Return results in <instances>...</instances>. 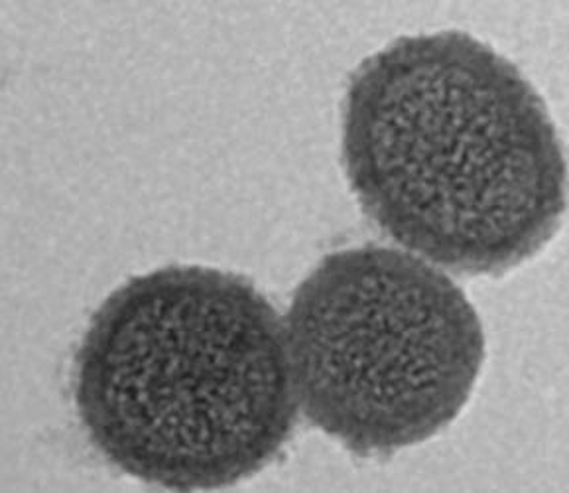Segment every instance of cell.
Segmentation results:
<instances>
[{
	"mask_svg": "<svg viewBox=\"0 0 569 493\" xmlns=\"http://www.w3.org/2000/svg\"><path fill=\"white\" fill-rule=\"evenodd\" d=\"M341 160L365 216L453 275H507L566 216V156L542 96L459 30L402 36L357 66Z\"/></svg>",
	"mask_w": 569,
	"mask_h": 493,
	"instance_id": "1",
	"label": "cell"
},
{
	"mask_svg": "<svg viewBox=\"0 0 569 493\" xmlns=\"http://www.w3.org/2000/svg\"><path fill=\"white\" fill-rule=\"evenodd\" d=\"M284 329L298 407L362 459L446 431L487 355L481 318L446 270L380 245L326 255L293 290Z\"/></svg>",
	"mask_w": 569,
	"mask_h": 493,
	"instance_id": "3",
	"label": "cell"
},
{
	"mask_svg": "<svg viewBox=\"0 0 569 493\" xmlns=\"http://www.w3.org/2000/svg\"><path fill=\"white\" fill-rule=\"evenodd\" d=\"M71 391L104 462L181 492L257 476L300 413L284 318L249 278L201 265L114 288L81 336Z\"/></svg>",
	"mask_w": 569,
	"mask_h": 493,
	"instance_id": "2",
	"label": "cell"
}]
</instances>
